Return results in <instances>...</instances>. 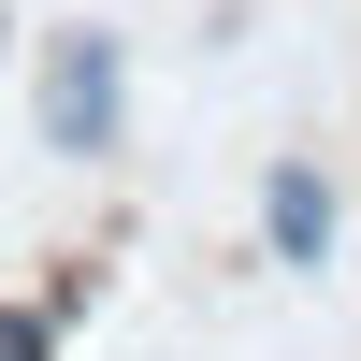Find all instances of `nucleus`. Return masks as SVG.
<instances>
[{
  "instance_id": "obj_1",
  "label": "nucleus",
  "mask_w": 361,
  "mask_h": 361,
  "mask_svg": "<svg viewBox=\"0 0 361 361\" xmlns=\"http://www.w3.org/2000/svg\"><path fill=\"white\" fill-rule=\"evenodd\" d=\"M44 145H73V159L116 145V44L102 29H58L44 44Z\"/></svg>"
},
{
  "instance_id": "obj_2",
  "label": "nucleus",
  "mask_w": 361,
  "mask_h": 361,
  "mask_svg": "<svg viewBox=\"0 0 361 361\" xmlns=\"http://www.w3.org/2000/svg\"><path fill=\"white\" fill-rule=\"evenodd\" d=\"M260 231H275V260H333V188L289 159L275 188H260Z\"/></svg>"
},
{
  "instance_id": "obj_3",
  "label": "nucleus",
  "mask_w": 361,
  "mask_h": 361,
  "mask_svg": "<svg viewBox=\"0 0 361 361\" xmlns=\"http://www.w3.org/2000/svg\"><path fill=\"white\" fill-rule=\"evenodd\" d=\"M0 361H58V318L44 304H0Z\"/></svg>"
}]
</instances>
